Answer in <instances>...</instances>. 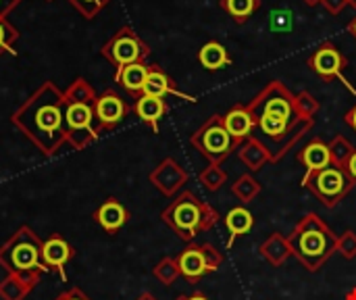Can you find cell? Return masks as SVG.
I'll return each mask as SVG.
<instances>
[{
    "label": "cell",
    "mask_w": 356,
    "mask_h": 300,
    "mask_svg": "<svg viewBox=\"0 0 356 300\" xmlns=\"http://www.w3.org/2000/svg\"><path fill=\"white\" fill-rule=\"evenodd\" d=\"M73 255H75V248L63 236H50L42 244V263L46 265L48 271L58 274L60 280H65V282H67L65 265L73 259Z\"/></svg>",
    "instance_id": "4fadbf2b"
},
{
    "label": "cell",
    "mask_w": 356,
    "mask_h": 300,
    "mask_svg": "<svg viewBox=\"0 0 356 300\" xmlns=\"http://www.w3.org/2000/svg\"><path fill=\"white\" fill-rule=\"evenodd\" d=\"M42 271H21L8 274L0 282V299L2 300H23L40 282Z\"/></svg>",
    "instance_id": "2e32d148"
},
{
    "label": "cell",
    "mask_w": 356,
    "mask_h": 300,
    "mask_svg": "<svg viewBox=\"0 0 356 300\" xmlns=\"http://www.w3.org/2000/svg\"><path fill=\"white\" fill-rule=\"evenodd\" d=\"M175 259H177L179 274L188 284H198L204 276H209V269H207L204 259L200 255V244L190 242V246L184 248Z\"/></svg>",
    "instance_id": "ac0fdd59"
},
{
    "label": "cell",
    "mask_w": 356,
    "mask_h": 300,
    "mask_svg": "<svg viewBox=\"0 0 356 300\" xmlns=\"http://www.w3.org/2000/svg\"><path fill=\"white\" fill-rule=\"evenodd\" d=\"M154 278L163 284V286H171L177 282V278H181L179 267H177V259L175 257H165L156 263V267L152 269Z\"/></svg>",
    "instance_id": "1f68e13d"
},
{
    "label": "cell",
    "mask_w": 356,
    "mask_h": 300,
    "mask_svg": "<svg viewBox=\"0 0 356 300\" xmlns=\"http://www.w3.org/2000/svg\"><path fill=\"white\" fill-rule=\"evenodd\" d=\"M263 186L261 182L252 175V173H244L240 175L234 184H232V194L242 203V205H248L252 203L259 194H261Z\"/></svg>",
    "instance_id": "4316f807"
},
{
    "label": "cell",
    "mask_w": 356,
    "mask_h": 300,
    "mask_svg": "<svg viewBox=\"0 0 356 300\" xmlns=\"http://www.w3.org/2000/svg\"><path fill=\"white\" fill-rule=\"evenodd\" d=\"M190 144L209 161L215 165H223L232 152H238L240 144L227 134L223 125V115H213L209 117L192 136Z\"/></svg>",
    "instance_id": "5b68a950"
},
{
    "label": "cell",
    "mask_w": 356,
    "mask_h": 300,
    "mask_svg": "<svg viewBox=\"0 0 356 300\" xmlns=\"http://www.w3.org/2000/svg\"><path fill=\"white\" fill-rule=\"evenodd\" d=\"M65 121H67V144L73 150H83L100 136L98 121L94 115V102L92 104L67 102Z\"/></svg>",
    "instance_id": "9c48e42d"
},
{
    "label": "cell",
    "mask_w": 356,
    "mask_h": 300,
    "mask_svg": "<svg viewBox=\"0 0 356 300\" xmlns=\"http://www.w3.org/2000/svg\"><path fill=\"white\" fill-rule=\"evenodd\" d=\"M148 69L150 65L146 63H131V65H125V67H119L115 71V81L131 96H142V90H144V84H146V77H148Z\"/></svg>",
    "instance_id": "44dd1931"
},
{
    "label": "cell",
    "mask_w": 356,
    "mask_h": 300,
    "mask_svg": "<svg viewBox=\"0 0 356 300\" xmlns=\"http://www.w3.org/2000/svg\"><path fill=\"white\" fill-rule=\"evenodd\" d=\"M296 161L305 167V171H317V169H325L332 165V155H330V146L319 140L313 138L302 150H298Z\"/></svg>",
    "instance_id": "7402d4cb"
},
{
    "label": "cell",
    "mask_w": 356,
    "mask_h": 300,
    "mask_svg": "<svg viewBox=\"0 0 356 300\" xmlns=\"http://www.w3.org/2000/svg\"><path fill=\"white\" fill-rule=\"evenodd\" d=\"M175 300H211V299H209V297H204L202 292H194V294H190V297L181 294V297H177Z\"/></svg>",
    "instance_id": "7bdbcfd3"
},
{
    "label": "cell",
    "mask_w": 356,
    "mask_h": 300,
    "mask_svg": "<svg viewBox=\"0 0 356 300\" xmlns=\"http://www.w3.org/2000/svg\"><path fill=\"white\" fill-rule=\"evenodd\" d=\"M348 6H350V8H355V10H356V0H348Z\"/></svg>",
    "instance_id": "c3c4849f"
},
{
    "label": "cell",
    "mask_w": 356,
    "mask_h": 300,
    "mask_svg": "<svg viewBox=\"0 0 356 300\" xmlns=\"http://www.w3.org/2000/svg\"><path fill=\"white\" fill-rule=\"evenodd\" d=\"M23 0H0V17H6L10 10H15Z\"/></svg>",
    "instance_id": "ab89813d"
},
{
    "label": "cell",
    "mask_w": 356,
    "mask_h": 300,
    "mask_svg": "<svg viewBox=\"0 0 356 300\" xmlns=\"http://www.w3.org/2000/svg\"><path fill=\"white\" fill-rule=\"evenodd\" d=\"M223 125L227 129V134L242 144L244 140H248L252 136V132L257 129L254 117L250 113V109L246 104H234L225 115H223Z\"/></svg>",
    "instance_id": "9a60e30c"
},
{
    "label": "cell",
    "mask_w": 356,
    "mask_h": 300,
    "mask_svg": "<svg viewBox=\"0 0 356 300\" xmlns=\"http://www.w3.org/2000/svg\"><path fill=\"white\" fill-rule=\"evenodd\" d=\"M238 157L244 163V167L252 173V171H261L265 165L273 163V155L271 148L259 140L257 136H250L248 140H244L238 148Z\"/></svg>",
    "instance_id": "e0dca14e"
},
{
    "label": "cell",
    "mask_w": 356,
    "mask_h": 300,
    "mask_svg": "<svg viewBox=\"0 0 356 300\" xmlns=\"http://www.w3.org/2000/svg\"><path fill=\"white\" fill-rule=\"evenodd\" d=\"M246 106L250 109L254 123L259 119H275L284 123H294L298 119L294 111V94L280 79H271Z\"/></svg>",
    "instance_id": "8992f818"
},
{
    "label": "cell",
    "mask_w": 356,
    "mask_h": 300,
    "mask_svg": "<svg viewBox=\"0 0 356 300\" xmlns=\"http://www.w3.org/2000/svg\"><path fill=\"white\" fill-rule=\"evenodd\" d=\"M96 92L94 88L88 84V79L83 77H77L67 90H65V102H86V104H92L96 100Z\"/></svg>",
    "instance_id": "f546056e"
},
{
    "label": "cell",
    "mask_w": 356,
    "mask_h": 300,
    "mask_svg": "<svg viewBox=\"0 0 356 300\" xmlns=\"http://www.w3.org/2000/svg\"><path fill=\"white\" fill-rule=\"evenodd\" d=\"M48 2H52V0H48Z\"/></svg>",
    "instance_id": "681fc988"
},
{
    "label": "cell",
    "mask_w": 356,
    "mask_h": 300,
    "mask_svg": "<svg viewBox=\"0 0 356 300\" xmlns=\"http://www.w3.org/2000/svg\"><path fill=\"white\" fill-rule=\"evenodd\" d=\"M134 113L154 132L159 134V123L161 119L169 113V104L165 98H156V96H138L134 102Z\"/></svg>",
    "instance_id": "ffe728a7"
},
{
    "label": "cell",
    "mask_w": 356,
    "mask_h": 300,
    "mask_svg": "<svg viewBox=\"0 0 356 300\" xmlns=\"http://www.w3.org/2000/svg\"><path fill=\"white\" fill-rule=\"evenodd\" d=\"M288 244L292 248V257H296L311 274H317L338 253L336 232L317 213H307L294 226L288 236Z\"/></svg>",
    "instance_id": "7a4b0ae2"
},
{
    "label": "cell",
    "mask_w": 356,
    "mask_h": 300,
    "mask_svg": "<svg viewBox=\"0 0 356 300\" xmlns=\"http://www.w3.org/2000/svg\"><path fill=\"white\" fill-rule=\"evenodd\" d=\"M346 300H356V288H353V290L346 294Z\"/></svg>",
    "instance_id": "7dc6e473"
},
{
    "label": "cell",
    "mask_w": 356,
    "mask_h": 300,
    "mask_svg": "<svg viewBox=\"0 0 356 300\" xmlns=\"http://www.w3.org/2000/svg\"><path fill=\"white\" fill-rule=\"evenodd\" d=\"M259 255L273 267H282L290 257H292V248L288 244V238L280 232L271 234L261 246H259Z\"/></svg>",
    "instance_id": "cb8c5ba5"
},
{
    "label": "cell",
    "mask_w": 356,
    "mask_h": 300,
    "mask_svg": "<svg viewBox=\"0 0 356 300\" xmlns=\"http://www.w3.org/2000/svg\"><path fill=\"white\" fill-rule=\"evenodd\" d=\"M348 31H350V35L356 40V17L350 21V23H348Z\"/></svg>",
    "instance_id": "ee69618b"
},
{
    "label": "cell",
    "mask_w": 356,
    "mask_h": 300,
    "mask_svg": "<svg viewBox=\"0 0 356 300\" xmlns=\"http://www.w3.org/2000/svg\"><path fill=\"white\" fill-rule=\"evenodd\" d=\"M65 109V92L48 79L10 115V123L44 157H52L67 144Z\"/></svg>",
    "instance_id": "6da1fadb"
},
{
    "label": "cell",
    "mask_w": 356,
    "mask_h": 300,
    "mask_svg": "<svg viewBox=\"0 0 356 300\" xmlns=\"http://www.w3.org/2000/svg\"><path fill=\"white\" fill-rule=\"evenodd\" d=\"M136 300H159V299H156L154 294H150V292H142V294H140Z\"/></svg>",
    "instance_id": "f6af8a7d"
},
{
    "label": "cell",
    "mask_w": 356,
    "mask_h": 300,
    "mask_svg": "<svg viewBox=\"0 0 356 300\" xmlns=\"http://www.w3.org/2000/svg\"><path fill=\"white\" fill-rule=\"evenodd\" d=\"M96 223L106 232V234H117L129 219V211L117 200V198H106L94 213Z\"/></svg>",
    "instance_id": "d6986e66"
},
{
    "label": "cell",
    "mask_w": 356,
    "mask_h": 300,
    "mask_svg": "<svg viewBox=\"0 0 356 300\" xmlns=\"http://www.w3.org/2000/svg\"><path fill=\"white\" fill-rule=\"evenodd\" d=\"M100 54L119 69L131 63H146V58L150 56V46L129 25H123L104 42Z\"/></svg>",
    "instance_id": "ba28073f"
},
{
    "label": "cell",
    "mask_w": 356,
    "mask_h": 300,
    "mask_svg": "<svg viewBox=\"0 0 356 300\" xmlns=\"http://www.w3.org/2000/svg\"><path fill=\"white\" fill-rule=\"evenodd\" d=\"M327 146H330V155H332V165L338 167V169H344L348 165L353 152L356 150L355 146L350 144V140L346 136H342V134L334 136Z\"/></svg>",
    "instance_id": "83f0119b"
},
{
    "label": "cell",
    "mask_w": 356,
    "mask_h": 300,
    "mask_svg": "<svg viewBox=\"0 0 356 300\" xmlns=\"http://www.w3.org/2000/svg\"><path fill=\"white\" fill-rule=\"evenodd\" d=\"M269 23H271V29L273 31H290L292 29V13L290 10H284V8H277V10H273L271 13V19H269Z\"/></svg>",
    "instance_id": "8d00e7d4"
},
{
    "label": "cell",
    "mask_w": 356,
    "mask_h": 300,
    "mask_svg": "<svg viewBox=\"0 0 356 300\" xmlns=\"http://www.w3.org/2000/svg\"><path fill=\"white\" fill-rule=\"evenodd\" d=\"M319 106H321L319 100L309 90H302V92L294 94V111H296L298 119L315 121V115L319 113Z\"/></svg>",
    "instance_id": "4dcf8cb0"
},
{
    "label": "cell",
    "mask_w": 356,
    "mask_h": 300,
    "mask_svg": "<svg viewBox=\"0 0 356 300\" xmlns=\"http://www.w3.org/2000/svg\"><path fill=\"white\" fill-rule=\"evenodd\" d=\"M198 182L207 192H217L223 188V184H227V171L221 165L209 163V167L198 173Z\"/></svg>",
    "instance_id": "f1b7e54d"
},
{
    "label": "cell",
    "mask_w": 356,
    "mask_h": 300,
    "mask_svg": "<svg viewBox=\"0 0 356 300\" xmlns=\"http://www.w3.org/2000/svg\"><path fill=\"white\" fill-rule=\"evenodd\" d=\"M344 171H346V175L355 182L356 186V150L353 152V157H350V161H348V165L344 167Z\"/></svg>",
    "instance_id": "60d3db41"
},
{
    "label": "cell",
    "mask_w": 356,
    "mask_h": 300,
    "mask_svg": "<svg viewBox=\"0 0 356 300\" xmlns=\"http://www.w3.org/2000/svg\"><path fill=\"white\" fill-rule=\"evenodd\" d=\"M321 4H323V8H325L330 15L338 17V15L348 6V0H323Z\"/></svg>",
    "instance_id": "74e56055"
},
{
    "label": "cell",
    "mask_w": 356,
    "mask_h": 300,
    "mask_svg": "<svg viewBox=\"0 0 356 300\" xmlns=\"http://www.w3.org/2000/svg\"><path fill=\"white\" fill-rule=\"evenodd\" d=\"M142 94H146V96H156V98L177 96V98H181V100L196 102V98H194V96L184 94V92L177 88L175 79H173L167 71H163L159 65H150V69H148V77H146V84H144Z\"/></svg>",
    "instance_id": "5bb4252c"
},
{
    "label": "cell",
    "mask_w": 356,
    "mask_h": 300,
    "mask_svg": "<svg viewBox=\"0 0 356 300\" xmlns=\"http://www.w3.org/2000/svg\"><path fill=\"white\" fill-rule=\"evenodd\" d=\"M42 240L38 234L21 226L2 246H0V267L8 274H21V271H48L42 263Z\"/></svg>",
    "instance_id": "277c9868"
},
{
    "label": "cell",
    "mask_w": 356,
    "mask_h": 300,
    "mask_svg": "<svg viewBox=\"0 0 356 300\" xmlns=\"http://www.w3.org/2000/svg\"><path fill=\"white\" fill-rule=\"evenodd\" d=\"M321 2H323V0H302V4H307V6H311V8L317 6V4H321Z\"/></svg>",
    "instance_id": "bcb514c9"
},
{
    "label": "cell",
    "mask_w": 356,
    "mask_h": 300,
    "mask_svg": "<svg viewBox=\"0 0 356 300\" xmlns=\"http://www.w3.org/2000/svg\"><path fill=\"white\" fill-rule=\"evenodd\" d=\"M129 111L131 106L115 90H104L102 94H98L94 100V115H96L100 134L115 129L129 115Z\"/></svg>",
    "instance_id": "7c38bea8"
},
{
    "label": "cell",
    "mask_w": 356,
    "mask_h": 300,
    "mask_svg": "<svg viewBox=\"0 0 356 300\" xmlns=\"http://www.w3.org/2000/svg\"><path fill=\"white\" fill-rule=\"evenodd\" d=\"M219 6H221L238 25H244V23L261 8V0H219Z\"/></svg>",
    "instance_id": "484cf974"
},
{
    "label": "cell",
    "mask_w": 356,
    "mask_h": 300,
    "mask_svg": "<svg viewBox=\"0 0 356 300\" xmlns=\"http://www.w3.org/2000/svg\"><path fill=\"white\" fill-rule=\"evenodd\" d=\"M200 255H202V259H204V265H207V269H209V276L215 274V271L223 265V261H225L223 253H221L217 246L209 244V242L200 244Z\"/></svg>",
    "instance_id": "836d02e7"
},
{
    "label": "cell",
    "mask_w": 356,
    "mask_h": 300,
    "mask_svg": "<svg viewBox=\"0 0 356 300\" xmlns=\"http://www.w3.org/2000/svg\"><path fill=\"white\" fill-rule=\"evenodd\" d=\"M302 188L311 190L315 198L325 209H336L355 188V182L346 175L344 169H338L334 165L317 171H305Z\"/></svg>",
    "instance_id": "52a82bcc"
},
{
    "label": "cell",
    "mask_w": 356,
    "mask_h": 300,
    "mask_svg": "<svg viewBox=\"0 0 356 300\" xmlns=\"http://www.w3.org/2000/svg\"><path fill=\"white\" fill-rule=\"evenodd\" d=\"M17 40H19V29L6 17H0V56L6 52H15L13 46Z\"/></svg>",
    "instance_id": "d6a6232c"
},
{
    "label": "cell",
    "mask_w": 356,
    "mask_h": 300,
    "mask_svg": "<svg viewBox=\"0 0 356 300\" xmlns=\"http://www.w3.org/2000/svg\"><path fill=\"white\" fill-rule=\"evenodd\" d=\"M344 121H346V125H348L353 132H356V104L344 115Z\"/></svg>",
    "instance_id": "b9f144b4"
},
{
    "label": "cell",
    "mask_w": 356,
    "mask_h": 300,
    "mask_svg": "<svg viewBox=\"0 0 356 300\" xmlns=\"http://www.w3.org/2000/svg\"><path fill=\"white\" fill-rule=\"evenodd\" d=\"M148 180L163 196H177L190 182V173L175 159L167 157L150 171Z\"/></svg>",
    "instance_id": "8fae6325"
},
{
    "label": "cell",
    "mask_w": 356,
    "mask_h": 300,
    "mask_svg": "<svg viewBox=\"0 0 356 300\" xmlns=\"http://www.w3.org/2000/svg\"><path fill=\"white\" fill-rule=\"evenodd\" d=\"M223 223H225L227 234H229L225 246L232 248L234 242H236L238 238H242V236H246V234L252 232V228H254V217H252V213H250L246 207H234V209L225 215Z\"/></svg>",
    "instance_id": "603a6c76"
},
{
    "label": "cell",
    "mask_w": 356,
    "mask_h": 300,
    "mask_svg": "<svg viewBox=\"0 0 356 300\" xmlns=\"http://www.w3.org/2000/svg\"><path fill=\"white\" fill-rule=\"evenodd\" d=\"M198 61L204 69L209 71H217V69H225L232 65V56L227 52V48L219 42H207L200 50H198Z\"/></svg>",
    "instance_id": "d4e9b609"
},
{
    "label": "cell",
    "mask_w": 356,
    "mask_h": 300,
    "mask_svg": "<svg viewBox=\"0 0 356 300\" xmlns=\"http://www.w3.org/2000/svg\"><path fill=\"white\" fill-rule=\"evenodd\" d=\"M161 219L179 240L192 242L198 234L211 232L221 221V215L192 190H181L163 209Z\"/></svg>",
    "instance_id": "3957f363"
},
{
    "label": "cell",
    "mask_w": 356,
    "mask_h": 300,
    "mask_svg": "<svg viewBox=\"0 0 356 300\" xmlns=\"http://www.w3.org/2000/svg\"><path fill=\"white\" fill-rule=\"evenodd\" d=\"M54 300H92V299H90L86 292H81L79 288H75V286H73V288L65 290L63 294H58Z\"/></svg>",
    "instance_id": "f35d334b"
},
{
    "label": "cell",
    "mask_w": 356,
    "mask_h": 300,
    "mask_svg": "<svg viewBox=\"0 0 356 300\" xmlns=\"http://www.w3.org/2000/svg\"><path fill=\"white\" fill-rule=\"evenodd\" d=\"M307 65L325 81H334V79H340L350 92L356 90L350 86V81L344 77V71L348 67V58L340 52V48L334 44V42H323L309 58H307Z\"/></svg>",
    "instance_id": "30bf717a"
},
{
    "label": "cell",
    "mask_w": 356,
    "mask_h": 300,
    "mask_svg": "<svg viewBox=\"0 0 356 300\" xmlns=\"http://www.w3.org/2000/svg\"><path fill=\"white\" fill-rule=\"evenodd\" d=\"M73 6H75V10L77 13H81V17H86V19H94L108 2H113V0H69Z\"/></svg>",
    "instance_id": "e575fe53"
},
{
    "label": "cell",
    "mask_w": 356,
    "mask_h": 300,
    "mask_svg": "<svg viewBox=\"0 0 356 300\" xmlns=\"http://www.w3.org/2000/svg\"><path fill=\"white\" fill-rule=\"evenodd\" d=\"M338 253H340L344 259H348V261L356 259V234L353 230H346V232L338 238Z\"/></svg>",
    "instance_id": "d590c367"
}]
</instances>
